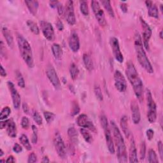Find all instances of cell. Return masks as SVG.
Returning <instances> with one entry per match:
<instances>
[{
  "label": "cell",
  "instance_id": "19",
  "mask_svg": "<svg viewBox=\"0 0 163 163\" xmlns=\"http://www.w3.org/2000/svg\"><path fill=\"white\" fill-rule=\"evenodd\" d=\"M129 159H130V162H131V163L138 162V156H137V150H136V147L134 139L133 136L131 138Z\"/></svg>",
  "mask_w": 163,
  "mask_h": 163
},
{
  "label": "cell",
  "instance_id": "9",
  "mask_svg": "<svg viewBox=\"0 0 163 163\" xmlns=\"http://www.w3.org/2000/svg\"><path fill=\"white\" fill-rule=\"evenodd\" d=\"M46 74L55 89H60L61 82L59 77L52 64H49L46 69Z\"/></svg>",
  "mask_w": 163,
  "mask_h": 163
},
{
  "label": "cell",
  "instance_id": "60",
  "mask_svg": "<svg viewBox=\"0 0 163 163\" xmlns=\"http://www.w3.org/2000/svg\"><path fill=\"white\" fill-rule=\"evenodd\" d=\"M161 11H162V5H161Z\"/></svg>",
  "mask_w": 163,
  "mask_h": 163
},
{
  "label": "cell",
  "instance_id": "52",
  "mask_svg": "<svg viewBox=\"0 0 163 163\" xmlns=\"http://www.w3.org/2000/svg\"><path fill=\"white\" fill-rule=\"evenodd\" d=\"M7 123H8V120L5 121H1V122H0V127H1L2 130L4 129V128L7 127Z\"/></svg>",
  "mask_w": 163,
  "mask_h": 163
},
{
  "label": "cell",
  "instance_id": "23",
  "mask_svg": "<svg viewBox=\"0 0 163 163\" xmlns=\"http://www.w3.org/2000/svg\"><path fill=\"white\" fill-rule=\"evenodd\" d=\"M121 126L122 130L126 138H130L131 135V132L129 128V124H128V119L127 116L124 115L121 119Z\"/></svg>",
  "mask_w": 163,
  "mask_h": 163
},
{
  "label": "cell",
  "instance_id": "59",
  "mask_svg": "<svg viewBox=\"0 0 163 163\" xmlns=\"http://www.w3.org/2000/svg\"><path fill=\"white\" fill-rule=\"evenodd\" d=\"M159 37L161 39H162V31H161V32L159 33Z\"/></svg>",
  "mask_w": 163,
  "mask_h": 163
},
{
  "label": "cell",
  "instance_id": "37",
  "mask_svg": "<svg viewBox=\"0 0 163 163\" xmlns=\"http://www.w3.org/2000/svg\"><path fill=\"white\" fill-rule=\"evenodd\" d=\"M10 112H11V110L8 107H4L1 112V115H0V120L1 121L5 120L10 115Z\"/></svg>",
  "mask_w": 163,
  "mask_h": 163
},
{
  "label": "cell",
  "instance_id": "2",
  "mask_svg": "<svg viewBox=\"0 0 163 163\" xmlns=\"http://www.w3.org/2000/svg\"><path fill=\"white\" fill-rule=\"evenodd\" d=\"M134 46L136 53L137 59L142 68H143L146 72L148 73H153L154 69L151 64L149 59L146 55L144 50L143 44L140 34L138 32L135 33L134 35Z\"/></svg>",
  "mask_w": 163,
  "mask_h": 163
},
{
  "label": "cell",
  "instance_id": "31",
  "mask_svg": "<svg viewBox=\"0 0 163 163\" xmlns=\"http://www.w3.org/2000/svg\"><path fill=\"white\" fill-rule=\"evenodd\" d=\"M69 73L73 80H76L79 74V69L75 63H72L69 67Z\"/></svg>",
  "mask_w": 163,
  "mask_h": 163
},
{
  "label": "cell",
  "instance_id": "58",
  "mask_svg": "<svg viewBox=\"0 0 163 163\" xmlns=\"http://www.w3.org/2000/svg\"><path fill=\"white\" fill-rule=\"evenodd\" d=\"M4 154V152L2 149H1V150H0V157H2L3 155Z\"/></svg>",
  "mask_w": 163,
  "mask_h": 163
},
{
  "label": "cell",
  "instance_id": "49",
  "mask_svg": "<svg viewBox=\"0 0 163 163\" xmlns=\"http://www.w3.org/2000/svg\"><path fill=\"white\" fill-rule=\"evenodd\" d=\"M56 26H57V29L61 31L64 29V25L63 24V22L59 19H58L56 22Z\"/></svg>",
  "mask_w": 163,
  "mask_h": 163
},
{
  "label": "cell",
  "instance_id": "14",
  "mask_svg": "<svg viewBox=\"0 0 163 163\" xmlns=\"http://www.w3.org/2000/svg\"><path fill=\"white\" fill-rule=\"evenodd\" d=\"M140 22L142 24V28L143 29V46L146 50H149V41L152 36V29L150 28L148 24L140 17Z\"/></svg>",
  "mask_w": 163,
  "mask_h": 163
},
{
  "label": "cell",
  "instance_id": "7",
  "mask_svg": "<svg viewBox=\"0 0 163 163\" xmlns=\"http://www.w3.org/2000/svg\"><path fill=\"white\" fill-rule=\"evenodd\" d=\"M54 144L58 156L63 159H65L66 157V148L63 139L59 132H55L54 134Z\"/></svg>",
  "mask_w": 163,
  "mask_h": 163
},
{
  "label": "cell",
  "instance_id": "55",
  "mask_svg": "<svg viewBox=\"0 0 163 163\" xmlns=\"http://www.w3.org/2000/svg\"><path fill=\"white\" fill-rule=\"evenodd\" d=\"M0 75L2 77H5L7 76V72L5 71V69L3 68V66H1V71H0Z\"/></svg>",
  "mask_w": 163,
  "mask_h": 163
},
{
  "label": "cell",
  "instance_id": "12",
  "mask_svg": "<svg viewBox=\"0 0 163 163\" xmlns=\"http://www.w3.org/2000/svg\"><path fill=\"white\" fill-rule=\"evenodd\" d=\"M64 15L68 24L71 26H73L76 22V18L75 15L73 2L71 0H69L66 3Z\"/></svg>",
  "mask_w": 163,
  "mask_h": 163
},
{
  "label": "cell",
  "instance_id": "35",
  "mask_svg": "<svg viewBox=\"0 0 163 163\" xmlns=\"http://www.w3.org/2000/svg\"><path fill=\"white\" fill-rule=\"evenodd\" d=\"M80 8L82 14L84 15H88L89 14V8L87 5V3L86 1H82L80 2Z\"/></svg>",
  "mask_w": 163,
  "mask_h": 163
},
{
  "label": "cell",
  "instance_id": "39",
  "mask_svg": "<svg viewBox=\"0 0 163 163\" xmlns=\"http://www.w3.org/2000/svg\"><path fill=\"white\" fill-rule=\"evenodd\" d=\"M33 117L34 122H35L38 125L40 126L42 124V122H43L42 117V116L40 115V114L37 111H34L33 112Z\"/></svg>",
  "mask_w": 163,
  "mask_h": 163
},
{
  "label": "cell",
  "instance_id": "38",
  "mask_svg": "<svg viewBox=\"0 0 163 163\" xmlns=\"http://www.w3.org/2000/svg\"><path fill=\"white\" fill-rule=\"evenodd\" d=\"M32 130H33V135L31 138V142L33 144H36L38 142V129L35 126L33 125Z\"/></svg>",
  "mask_w": 163,
  "mask_h": 163
},
{
  "label": "cell",
  "instance_id": "36",
  "mask_svg": "<svg viewBox=\"0 0 163 163\" xmlns=\"http://www.w3.org/2000/svg\"><path fill=\"white\" fill-rule=\"evenodd\" d=\"M43 115H44V117H45L46 122H47L48 124L52 123L55 117V114L52 113V112H46V111L44 112Z\"/></svg>",
  "mask_w": 163,
  "mask_h": 163
},
{
  "label": "cell",
  "instance_id": "33",
  "mask_svg": "<svg viewBox=\"0 0 163 163\" xmlns=\"http://www.w3.org/2000/svg\"><path fill=\"white\" fill-rule=\"evenodd\" d=\"M68 134L71 138L72 141L76 142L77 141V138H78V134L76 131V130L73 127H69L68 130Z\"/></svg>",
  "mask_w": 163,
  "mask_h": 163
},
{
  "label": "cell",
  "instance_id": "6",
  "mask_svg": "<svg viewBox=\"0 0 163 163\" xmlns=\"http://www.w3.org/2000/svg\"><path fill=\"white\" fill-rule=\"evenodd\" d=\"M146 96L148 107L147 117L150 123H154L157 119L156 104L152 98V93L148 89H146Z\"/></svg>",
  "mask_w": 163,
  "mask_h": 163
},
{
  "label": "cell",
  "instance_id": "46",
  "mask_svg": "<svg viewBox=\"0 0 163 163\" xmlns=\"http://www.w3.org/2000/svg\"><path fill=\"white\" fill-rule=\"evenodd\" d=\"M158 146V150H159V153L160 156V158L162 160L163 159V145L161 141H159L157 144Z\"/></svg>",
  "mask_w": 163,
  "mask_h": 163
},
{
  "label": "cell",
  "instance_id": "15",
  "mask_svg": "<svg viewBox=\"0 0 163 163\" xmlns=\"http://www.w3.org/2000/svg\"><path fill=\"white\" fill-rule=\"evenodd\" d=\"M110 43L115 59L120 63H123L124 56L120 49L119 42L118 39L115 37H112L110 38Z\"/></svg>",
  "mask_w": 163,
  "mask_h": 163
},
{
  "label": "cell",
  "instance_id": "41",
  "mask_svg": "<svg viewBox=\"0 0 163 163\" xmlns=\"http://www.w3.org/2000/svg\"><path fill=\"white\" fill-rule=\"evenodd\" d=\"M95 93L96 96L99 101H102L103 99V96L102 94L101 89L100 87L98 85H96L95 87Z\"/></svg>",
  "mask_w": 163,
  "mask_h": 163
},
{
  "label": "cell",
  "instance_id": "3",
  "mask_svg": "<svg viewBox=\"0 0 163 163\" xmlns=\"http://www.w3.org/2000/svg\"><path fill=\"white\" fill-rule=\"evenodd\" d=\"M111 127L113 132V139L115 145L117 147V156L119 162H127V155L126 151V147L124 142L123 136L114 121H111Z\"/></svg>",
  "mask_w": 163,
  "mask_h": 163
},
{
  "label": "cell",
  "instance_id": "25",
  "mask_svg": "<svg viewBox=\"0 0 163 163\" xmlns=\"http://www.w3.org/2000/svg\"><path fill=\"white\" fill-rule=\"evenodd\" d=\"M52 51L55 59L57 60H60L63 54L61 46L59 44L54 43L52 46Z\"/></svg>",
  "mask_w": 163,
  "mask_h": 163
},
{
  "label": "cell",
  "instance_id": "40",
  "mask_svg": "<svg viewBox=\"0 0 163 163\" xmlns=\"http://www.w3.org/2000/svg\"><path fill=\"white\" fill-rule=\"evenodd\" d=\"M80 112V107L77 101H73L72 103V108L71 111V114L73 116L77 115Z\"/></svg>",
  "mask_w": 163,
  "mask_h": 163
},
{
  "label": "cell",
  "instance_id": "20",
  "mask_svg": "<svg viewBox=\"0 0 163 163\" xmlns=\"http://www.w3.org/2000/svg\"><path fill=\"white\" fill-rule=\"evenodd\" d=\"M146 6L148 8V14L150 17L155 19L159 18V11L157 6L151 1L145 2Z\"/></svg>",
  "mask_w": 163,
  "mask_h": 163
},
{
  "label": "cell",
  "instance_id": "26",
  "mask_svg": "<svg viewBox=\"0 0 163 163\" xmlns=\"http://www.w3.org/2000/svg\"><path fill=\"white\" fill-rule=\"evenodd\" d=\"M83 61L87 70H89V72H92L93 69H94V64H93V62L90 56L87 54H84L83 55Z\"/></svg>",
  "mask_w": 163,
  "mask_h": 163
},
{
  "label": "cell",
  "instance_id": "57",
  "mask_svg": "<svg viewBox=\"0 0 163 163\" xmlns=\"http://www.w3.org/2000/svg\"><path fill=\"white\" fill-rule=\"evenodd\" d=\"M42 162H50V160L48 158L47 156H44L42 159Z\"/></svg>",
  "mask_w": 163,
  "mask_h": 163
},
{
  "label": "cell",
  "instance_id": "24",
  "mask_svg": "<svg viewBox=\"0 0 163 163\" xmlns=\"http://www.w3.org/2000/svg\"><path fill=\"white\" fill-rule=\"evenodd\" d=\"M25 3L26 4V6L31 14H32L33 15H36L39 7L38 2L31 0V1H25Z\"/></svg>",
  "mask_w": 163,
  "mask_h": 163
},
{
  "label": "cell",
  "instance_id": "8",
  "mask_svg": "<svg viewBox=\"0 0 163 163\" xmlns=\"http://www.w3.org/2000/svg\"><path fill=\"white\" fill-rule=\"evenodd\" d=\"M91 7L99 24L102 27L105 26L107 25L105 15H104L103 10L101 8L99 3L97 1H92Z\"/></svg>",
  "mask_w": 163,
  "mask_h": 163
},
{
  "label": "cell",
  "instance_id": "45",
  "mask_svg": "<svg viewBox=\"0 0 163 163\" xmlns=\"http://www.w3.org/2000/svg\"><path fill=\"white\" fill-rule=\"evenodd\" d=\"M57 9L58 14H59V15H61V16L64 15L65 8H64V7L63 6L62 4H61L60 3H59V4H58V5L57 6Z\"/></svg>",
  "mask_w": 163,
  "mask_h": 163
},
{
  "label": "cell",
  "instance_id": "27",
  "mask_svg": "<svg viewBox=\"0 0 163 163\" xmlns=\"http://www.w3.org/2000/svg\"><path fill=\"white\" fill-rule=\"evenodd\" d=\"M100 3L102 4L104 9L107 10V11L108 12V14L110 15V17H114L115 14H114L113 9L111 5V2L108 1V0H102V1L100 2Z\"/></svg>",
  "mask_w": 163,
  "mask_h": 163
},
{
  "label": "cell",
  "instance_id": "10",
  "mask_svg": "<svg viewBox=\"0 0 163 163\" xmlns=\"http://www.w3.org/2000/svg\"><path fill=\"white\" fill-rule=\"evenodd\" d=\"M77 123L78 126L86 128V129L89 130L90 131L96 133L97 130L95 126L92 122L89 119L88 116L86 114H81L77 117Z\"/></svg>",
  "mask_w": 163,
  "mask_h": 163
},
{
  "label": "cell",
  "instance_id": "17",
  "mask_svg": "<svg viewBox=\"0 0 163 163\" xmlns=\"http://www.w3.org/2000/svg\"><path fill=\"white\" fill-rule=\"evenodd\" d=\"M131 110L132 120L134 124H138L141 120L140 110L136 101L133 100L131 103Z\"/></svg>",
  "mask_w": 163,
  "mask_h": 163
},
{
  "label": "cell",
  "instance_id": "53",
  "mask_svg": "<svg viewBox=\"0 0 163 163\" xmlns=\"http://www.w3.org/2000/svg\"><path fill=\"white\" fill-rule=\"evenodd\" d=\"M121 8L122 11L124 13H126L127 11V6L125 3H122L121 5Z\"/></svg>",
  "mask_w": 163,
  "mask_h": 163
},
{
  "label": "cell",
  "instance_id": "34",
  "mask_svg": "<svg viewBox=\"0 0 163 163\" xmlns=\"http://www.w3.org/2000/svg\"><path fill=\"white\" fill-rule=\"evenodd\" d=\"M15 75H16V78L17 80L18 86L22 88H24L25 87V81H24V78H23L22 77V73L19 71H16Z\"/></svg>",
  "mask_w": 163,
  "mask_h": 163
},
{
  "label": "cell",
  "instance_id": "29",
  "mask_svg": "<svg viewBox=\"0 0 163 163\" xmlns=\"http://www.w3.org/2000/svg\"><path fill=\"white\" fill-rule=\"evenodd\" d=\"M80 131L81 134L82 135L84 139H85L86 142H87L89 143H91L92 142V140H93L92 136L90 134V133L87 131V129L86 130V128L82 127L81 129L80 130Z\"/></svg>",
  "mask_w": 163,
  "mask_h": 163
},
{
  "label": "cell",
  "instance_id": "50",
  "mask_svg": "<svg viewBox=\"0 0 163 163\" xmlns=\"http://www.w3.org/2000/svg\"><path fill=\"white\" fill-rule=\"evenodd\" d=\"M0 51H1V55L2 56H5V46L3 41H1V45H0Z\"/></svg>",
  "mask_w": 163,
  "mask_h": 163
},
{
  "label": "cell",
  "instance_id": "1",
  "mask_svg": "<svg viewBox=\"0 0 163 163\" xmlns=\"http://www.w3.org/2000/svg\"><path fill=\"white\" fill-rule=\"evenodd\" d=\"M126 73L128 80L133 87L136 96L139 101H142L143 99V85L133 63L129 62L127 64Z\"/></svg>",
  "mask_w": 163,
  "mask_h": 163
},
{
  "label": "cell",
  "instance_id": "42",
  "mask_svg": "<svg viewBox=\"0 0 163 163\" xmlns=\"http://www.w3.org/2000/svg\"><path fill=\"white\" fill-rule=\"evenodd\" d=\"M21 126L24 130H28L29 127V121L26 117H23L21 119Z\"/></svg>",
  "mask_w": 163,
  "mask_h": 163
},
{
  "label": "cell",
  "instance_id": "32",
  "mask_svg": "<svg viewBox=\"0 0 163 163\" xmlns=\"http://www.w3.org/2000/svg\"><path fill=\"white\" fill-rule=\"evenodd\" d=\"M148 162L150 163H157L159 160L155 150L153 149H150L148 150Z\"/></svg>",
  "mask_w": 163,
  "mask_h": 163
},
{
  "label": "cell",
  "instance_id": "54",
  "mask_svg": "<svg viewBox=\"0 0 163 163\" xmlns=\"http://www.w3.org/2000/svg\"><path fill=\"white\" fill-rule=\"evenodd\" d=\"M49 3H50V5L51 7L57 8V6L58 5V4L59 3V2H57V1H52V2H50Z\"/></svg>",
  "mask_w": 163,
  "mask_h": 163
},
{
  "label": "cell",
  "instance_id": "47",
  "mask_svg": "<svg viewBox=\"0 0 163 163\" xmlns=\"http://www.w3.org/2000/svg\"><path fill=\"white\" fill-rule=\"evenodd\" d=\"M13 150L14 151V152L17 154H19L20 152H21L22 151V147L18 144V143H15L13 147Z\"/></svg>",
  "mask_w": 163,
  "mask_h": 163
},
{
  "label": "cell",
  "instance_id": "13",
  "mask_svg": "<svg viewBox=\"0 0 163 163\" xmlns=\"http://www.w3.org/2000/svg\"><path fill=\"white\" fill-rule=\"evenodd\" d=\"M40 26L45 38L49 41H53L55 39V33L52 25L50 22L42 20L40 22Z\"/></svg>",
  "mask_w": 163,
  "mask_h": 163
},
{
  "label": "cell",
  "instance_id": "44",
  "mask_svg": "<svg viewBox=\"0 0 163 163\" xmlns=\"http://www.w3.org/2000/svg\"><path fill=\"white\" fill-rule=\"evenodd\" d=\"M37 161V157L36 154H34V152L31 153L29 155L28 162V163H33V162H36Z\"/></svg>",
  "mask_w": 163,
  "mask_h": 163
},
{
  "label": "cell",
  "instance_id": "4",
  "mask_svg": "<svg viewBox=\"0 0 163 163\" xmlns=\"http://www.w3.org/2000/svg\"><path fill=\"white\" fill-rule=\"evenodd\" d=\"M17 41L20 54L23 60L24 61L29 68H33L34 60L30 44L20 34H17Z\"/></svg>",
  "mask_w": 163,
  "mask_h": 163
},
{
  "label": "cell",
  "instance_id": "28",
  "mask_svg": "<svg viewBox=\"0 0 163 163\" xmlns=\"http://www.w3.org/2000/svg\"><path fill=\"white\" fill-rule=\"evenodd\" d=\"M19 141L20 143L24 147V148H26V150H31L32 149V147L29 143V139L26 134H21L19 137Z\"/></svg>",
  "mask_w": 163,
  "mask_h": 163
},
{
  "label": "cell",
  "instance_id": "5",
  "mask_svg": "<svg viewBox=\"0 0 163 163\" xmlns=\"http://www.w3.org/2000/svg\"><path fill=\"white\" fill-rule=\"evenodd\" d=\"M100 122H101V125L104 132V136H105V139H106L108 149L111 154H113L115 153V147H114V143L113 141V138L111 134V131L110 129L108 119L104 114L101 115Z\"/></svg>",
  "mask_w": 163,
  "mask_h": 163
},
{
  "label": "cell",
  "instance_id": "11",
  "mask_svg": "<svg viewBox=\"0 0 163 163\" xmlns=\"http://www.w3.org/2000/svg\"><path fill=\"white\" fill-rule=\"evenodd\" d=\"M115 86L120 92H124L127 89V82L124 76L119 70H116L114 73Z\"/></svg>",
  "mask_w": 163,
  "mask_h": 163
},
{
  "label": "cell",
  "instance_id": "16",
  "mask_svg": "<svg viewBox=\"0 0 163 163\" xmlns=\"http://www.w3.org/2000/svg\"><path fill=\"white\" fill-rule=\"evenodd\" d=\"M8 87L9 88V90L11 93V98H12V101H13V104L14 107L15 109H19L20 107V102H21V98L19 94V92L15 88L14 84L11 82L10 81H8L7 83Z\"/></svg>",
  "mask_w": 163,
  "mask_h": 163
},
{
  "label": "cell",
  "instance_id": "56",
  "mask_svg": "<svg viewBox=\"0 0 163 163\" xmlns=\"http://www.w3.org/2000/svg\"><path fill=\"white\" fill-rule=\"evenodd\" d=\"M15 162V158L14 157V156H9L8 158H7V161H6V162Z\"/></svg>",
  "mask_w": 163,
  "mask_h": 163
},
{
  "label": "cell",
  "instance_id": "48",
  "mask_svg": "<svg viewBox=\"0 0 163 163\" xmlns=\"http://www.w3.org/2000/svg\"><path fill=\"white\" fill-rule=\"evenodd\" d=\"M154 132L152 130H148L147 131V136L148 138V140H152L154 138Z\"/></svg>",
  "mask_w": 163,
  "mask_h": 163
},
{
  "label": "cell",
  "instance_id": "30",
  "mask_svg": "<svg viewBox=\"0 0 163 163\" xmlns=\"http://www.w3.org/2000/svg\"><path fill=\"white\" fill-rule=\"evenodd\" d=\"M27 25L32 33H33L34 34H37V35L39 34L40 29L35 22L29 20L27 21Z\"/></svg>",
  "mask_w": 163,
  "mask_h": 163
},
{
  "label": "cell",
  "instance_id": "43",
  "mask_svg": "<svg viewBox=\"0 0 163 163\" xmlns=\"http://www.w3.org/2000/svg\"><path fill=\"white\" fill-rule=\"evenodd\" d=\"M146 153V145L145 142H142L140 145V152H139V156H140V159L143 160L145 157Z\"/></svg>",
  "mask_w": 163,
  "mask_h": 163
},
{
  "label": "cell",
  "instance_id": "21",
  "mask_svg": "<svg viewBox=\"0 0 163 163\" xmlns=\"http://www.w3.org/2000/svg\"><path fill=\"white\" fill-rule=\"evenodd\" d=\"M2 33L4 36V38L6 40V42L8 45L11 49H13L14 46V42L12 34H11V31L6 27H3L2 28Z\"/></svg>",
  "mask_w": 163,
  "mask_h": 163
},
{
  "label": "cell",
  "instance_id": "22",
  "mask_svg": "<svg viewBox=\"0 0 163 163\" xmlns=\"http://www.w3.org/2000/svg\"><path fill=\"white\" fill-rule=\"evenodd\" d=\"M7 132L8 135L11 138H15L17 136V127L15 123L12 120H8L7 125Z\"/></svg>",
  "mask_w": 163,
  "mask_h": 163
},
{
  "label": "cell",
  "instance_id": "18",
  "mask_svg": "<svg viewBox=\"0 0 163 163\" xmlns=\"http://www.w3.org/2000/svg\"><path fill=\"white\" fill-rule=\"evenodd\" d=\"M69 46L72 51L73 52H77L80 49V40L78 36V34L75 31L71 33L69 36Z\"/></svg>",
  "mask_w": 163,
  "mask_h": 163
},
{
  "label": "cell",
  "instance_id": "51",
  "mask_svg": "<svg viewBox=\"0 0 163 163\" xmlns=\"http://www.w3.org/2000/svg\"><path fill=\"white\" fill-rule=\"evenodd\" d=\"M22 109L24 110V113H28L29 112V107L28 105V104L26 103H24L22 104Z\"/></svg>",
  "mask_w": 163,
  "mask_h": 163
}]
</instances>
